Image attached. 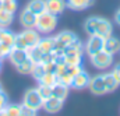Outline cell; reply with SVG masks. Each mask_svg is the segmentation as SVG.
Listing matches in <instances>:
<instances>
[{"mask_svg":"<svg viewBox=\"0 0 120 116\" xmlns=\"http://www.w3.org/2000/svg\"><path fill=\"white\" fill-rule=\"evenodd\" d=\"M45 73H46V70H45V64H43V63H34V67H32L31 74H32V77H34L36 81H39L41 77H42Z\"/></svg>","mask_w":120,"mask_h":116,"instance_id":"cell-24","label":"cell"},{"mask_svg":"<svg viewBox=\"0 0 120 116\" xmlns=\"http://www.w3.org/2000/svg\"><path fill=\"white\" fill-rule=\"evenodd\" d=\"M38 49L45 55V53H50L55 50V39L53 36H48V38H41L39 43L36 45Z\"/></svg>","mask_w":120,"mask_h":116,"instance_id":"cell-16","label":"cell"},{"mask_svg":"<svg viewBox=\"0 0 120 116\" xmlns=\"http://www.w3.org/2000/svg\"><path fill=\"white\" fill-rule=\"evenodd\" d=\"M0 116H7V115H6V112H4V111H1V112H0Z\"/></svg>","mask_w":120,"mask_h":116,"instance_id":"cell-36","label":"cell"},{"mask_svg":"<svg viewBox=\"0 0 120 116\" xmlns=\"http://www.w3.org/2000/svg\"><path fill=\"white\" fill-rule=\"evenodd\" d=\"M13 48H17V49H24V50H27V49H28V46H27L25 41L22 39V36H21L20 34H17V35H15V39H14V46H13Z\"/></svg>","mask_w":120,"mask_h":116,"instance_id":"cell-30","label":"cell"},{"mask_svg":"<svg viewBox=\"0 0 120 116\" xmlns=\"http://www.w3.org/2000/svg\"><path fill=\"white\" fill-rule=\"evenodd\" d=\"M96 23H98V17H90L85 24H84V29L88 35H95L96 32Z\"/></svg>","mask_w":120,"mask_h":116,"instance_id":"cell-26","label":"cell"},{"mask_svg":"<svg viewBox=\"0 0 120 116\" xmlns=\"http://www.w3.org/2000/svg\"><path fill=\"white\" fill-rule=\"evenodd\" d=\"M90 74L85 71V70H82V71H80L74 78H73V84H71V87L74 88V89H85V88L90 85Z\"/></svg>","mask_w":120,"mask_h":116,"instance_id":"cell-9","label":"cell"},{"mask_svg":"<svg viewBox=\"0 0 120 116\" xmlns=\"http://www.w3.org/2000/svg\"><path fill=\"white\" fill-rule=\"evenodd\" d=\"M1 4H3V8L8 13H15L17 11V0H1Z\"/></svg>","mask_w":120,"mask_h":116,"instance_id":"cell-29","label":"cell"},{"mask_svg":"<svg viewBox=\"0 0 120 116\" xmlns=\"http://www.w3.org/2000/svg\"><path fill=\"white\" fill-rule=\"evenodd\" d=\"M20 23L24 28H35L36 24V14H34L28 8H24L20 14Z\"/></svg>","mask_w":120,"mask_h":116,"instance_id":"cell-12","label":"cell"},{"mask_svg":"<svg viewBox=\"0 0 120 116\" xmlns=\"http://www.w3.org/2000/svg\"><path fill=\"white\" fill-rule=\"evenodd\" d=\"M14 39H15V34H13L11 31H8L7 28L1 29V32H0V43L13 48L14 46Z\"/></svg>","mask_w":120,"mask_h":116,"instance_id":"cell-20","label":"cell"},{"mask_svg":"<svg viewBox=\"0 0 120 116\" xmlns=\"http://www.w3.org/2000/svg\"><path fill=\"white\" fill-rule=\"evenodd\" d=\"M112 24L110 21H108L106 18H101L98 17V23H96V32L95 35H99V36H103V38H108L112 35Z\"/></svg>","mask_w":120,"mask_h":116,"instance_id":"cell-8","label":"cell"},{"mask_svg":"<svg viewBox=\"0 0 120 116\" xmlns=\"http://www.w3.org/2000/svg\"><path fill=\"white\" fill-rule=\"evenodd\" d=\"M103 76V83H105V88H106V92H113L116 91L119 87V81L115 78V76L112 73H106V74H102Z\"/></svg>","mask_w":120,"mask_h":116,"instance_id":"cell-18","label":"cell"},{"mask_svg":"<svg viewBox=\"0 0 120 116\" xmlns=\"http://www.w3.org/2000/svg\"><path fill=\"white\" fill-rule=\"evenodd\" d=\"M110 73H112V74L115 76V78H116V80L119 81V84H120V63H117V64H116V66L113 67V70H112Z\"/></svg>","mask_w":120,"mask_h":116,"instance_id":"cell-34","label":"cell"},{"mask_svg":"<svg viewBox=\"0 0 120 116\" xmlns=\"http://www.w3.org/2000/svg\"><path fill=\"white\" fill-rule=\"evenodd\" d=\"M7 58L10 59V62L17 67L18 64H21L25 59H28V53H27V50H24V49H17V48H13L11 49V52L8 53V56Z\"/></svg>","mask_w":120,"mask_h":116,"instance_id":"cell-14","label":"cell"},{"mask_svg":"<svg viewBox=\"0 0 120 116\" xmlns=\"http://www.w3.org/2000/svg\"><path fill=\"white\" fill-rule=\"evenodd\" d=\"M55 39V53L59 55V53H63V49L66 46H68L70 43H73L75 39H77V35L71 31H61L59 32L56 36H53Z\"/></svg>","mask_w":120,"mask_h":116,"instance_id":"cell-2","label":"cell"},{"mask_svg":"<svg viewBox=\"0 0 120 116\" xmlns=\"http://www.w3.org/2000/svg\"><path fill=\"white\" fill-rule=\"evenodd\" d=\"M1 111H3V106H0V112H1Z\"/></svg>","mask_w":120,"mask_h":116,"instance_id":"cell-38","label":"cell"},{"mask_svg":"<svg viewBox=\"0 0 120 116\" xmlns=\"http://www.w3.org/2000/svg\"><path fill=\"white\" fill-rule=\"evenodd\" d=\"M66 58V64H81L82 58L78 56H64Z\"/></svg>","mask_w":120,"mask_h":116,"instance_id":"cell-32","label":"cell"},{"mask_svg":"<svg viewBox=\"0 0 120 116\" xmlns=\"http://www.w3.org/2000/svg\"><path fill=\"white\" fill-rule=\"evenodd\" d=\"M46 11L55 15H59L66 8V0H45Z\"/></svg>","mask_w":120,"mask_h":116,"instance_id":"cell-11","label":"cell"},{"mask_svg":"<svg viewBox=\"0 0 120 116\" xmlns=\"http://www.w3.org/2000/svg\"><path fill=\"white\" fill-rule=\"evenodd\" d=\"M119 53H120V52H119Z\"/></svg>","mask_w":120,"mask_h":116,"instance_id":"cell-41","label":"cell"},{"mask_svg":"<svg viewBox=\"0 0 120 116\" xmlns=\"http://www.w3.org/2000/svg\"><path fill=\"white\" fill-rule=\"evenodd\" d=\"M3 111L6 112L7 116H20L21 115V105H17V104H7Z\"/></svg>","mask_w":120,"mask_h":116,"instance_id":"cell-25","label":"cell"},{"mask_svg":"<svg viewBox=\"0 0 120 116\" xmlns=\"http://www.w3.org/2000/svg\"><path fill=\"white\" fill-rule=\"evenodd\" d=\"M57 27V15L50 14L48 11H43L42 14L36 15V24L35 29L39 34H50Z\"/></svg>","mask_w":120,"mask_h":116,"instance_id":"cell-1","label":"cell"},{"mask_svg":"<svg viewBox=\"0 0 120 116\" xmlns=\"http://www.w3.org/2000/svg\"><path fill=\"white\" fill-rule=\"evenodd\" d=\"M7 104H8V98H7V95H6V92L1 89V91H0V106L4 108Z\"/></svg>","mask_w":120,"mask_h":116,"instance_id":"cell-33","label":"cell"},{"mask_svg":"<svg viewBox=\"0 0 120 116\" xmlns=\"http://www.w3.org/2000/svg\"><path fill=\"white\" fill-rule=\"evenodd\" d=\"M90 91L95 95H103L106 94V88H105V83H103V76L98 74L95 77H92L90 80Z\"/></svg>","mask_w":120,"mask_h":116,"instance_id":"cell-7","label":"cell"},{"mask_svg":"<svg viewBox=\"0 0 120 116\" xmlns=\"http://www.w3.org/2000/svg\"><path fill=\"white\" fill-rule=\"evenodd\" d=\"M22 105L27 106V108H30V109H32V111H35V112H38L42 108L43 99L41 98V95H39V92H38L36 88L27 89V92L24 94V98H22Z\"/></svg>","mask_w":120,"mask_h":116,"instance_id":"cell-3","label":"cell"},{"mask_svg":"<svg viewBox=\"0 0 120 116\" xmlns=\"http://www.w3.org/2000/svg\"><path fill=\"white\" fill-rule=\"evenodd\" d=\"M91 58V63L94 67L99 69V70H105V69H109L110 64L113 63V55L105 52V50H99L98 53L90 56Z\"/></svg>","mask_w":120,"mask_h":116,"instance_id":"cell-4","label":"cell"},{"mask_svg":"<svg viewBox=\"0 0 120 116\" xmlns=\"http://www.w3.org/2000/svg\"><path fill=\"white\" fill-rule=\"evenodd\" d=\"M20 35H21L22 39L25 41L28 49L36 46V45L39 43V41H41V34H39L35 28H25L22 32H20Z\"/></svg>","mask_w":120,"mask_h":116,"instance_id":"cell-6","label":"cell"},{"mask_svg":"<svg viewBox=\"0 0 120 116\" xmlns=\"http://www.w3.org/2000/svg\"><path fill=\"white\" fill-rule=\"evenodd\" d=\"M67 95H68V87L64 85V84H61L60 81H57L52 87V97H55V98H57V99L64 102L66 98H67Z\"/></svg>","mask_w":120,"mask_h":116,"instance_id":"cell-15","label":"cell"},{"mask_svg":"<svg viewBox=\"0 0 120 116\" xmlns=\"http://www.w3.org/2000/svg\"><path fill=\"white\" fill-rule=\"evenodd\" d=\"M13 18H14L13 17V13H8L4 8L0 10V27L1 28H7L8 25H11Z\"/></svg>","mask_w":120,"mask_h":116,"instance_id":"cell-22","label":"cell"},{"mask_svg":"<svg viewBox=\"0 0 120 116\" xmlns=\"http://www.w3.org/2000/svg\"><path fill=\"white\" fill-rule=\"evenodd\" d=\"M115 23H116L117 25H120V8L116 11V14H115Z\"/></svg>","mask_w":120,"mask_h":116,"instance_id":"cell-35","label":"cell"},{"mask_svg":"<svg viewBox=\"0 0 120 116\" xmlns=\"http://www.w3.org/2000/svg\"><path fill=\"white\" fill-rule=\"evenodd\" d=\"M73 78H74V77H71L70 74L64 73L61 77H59V81L61 83V84H64V85H67V87L70 88L71 87V84H73Z\"/></svg>","mask_w":120,"mask_h":116,"instance_id":"cell-31","label":"cell"},{"mask_svg":"<svg viewBox=\"0 0 120 116\" xmlns=\"http://www.w3.org/2000/svg\"><path fill=\"white\" fill-rule=\"evenodd\" d=\"M94 4V0H66V7L71 10H85Z\"/></svg>","mask_w":120,"mask_h":116,"instance_id":"cell-17","label":"cell"},{"mask_svg":"<svg viewBox=\"0 0 120 116\" xmlns=\"http://www.w3.org/2000/svg\"><path fill=\"white\" fill-rule=\"evenodd\" d=\"M36 89H38V92H39V95H41V98H42L43 101L52 97V87H49V85H43V84H39Z\"/></svg>","mask_w":120,"mask_h":116,"instance_id":"cell-28","label":"cell"},{"mask_svg":"<svg viewBox=\"0 0 120 116\" xmlns=\"http://www.w3.org/2000/svg\"><path fill=\"white\" fill-rule=\"evenodd\" d=\"M27 53H28V59L32 60V63H41L42 58H43V53L38 49V46H34L27 49Z\"/></svg>","mask_w":120,"mask_h":116,"instance_id":"cell-23","label":"cell"},{"mask_svg":"<svg viewBox=\"0 0 120 116\" xmlns=\"http://www.w3.org/2000/svg\"><path fill=\"white\" fill-rule=\"evenodd\" d=\"M25 8H28V10L32 11L34 14L39 15V14H42L43 11H46L45 0H31V1H28V4H27Z\"/></svg>","mask_w":120,"mask_h":116,"instance_id":"cell-19","label":"cell"},{"mask_svg":"<svg viewBox=\"0 0 120 116\" xmlns=\"http://www.w3.org/2000/svg\"><path fill=\"white\" fill-rule=\"evenodd\" d=\"M59 81V78H57V76H56V73H49V71H46L42 77H41V80L38 81L39 84H43V85H49V87H53L56 83Z\"/></svg>","mask_w":120,"mask_h":116,"instance_id":"cell-21","label":"cell"},{"mask_svg":"<svg viewBox=\"0 0 120 116\" xmlns=\"http://www.w3.org/2000/svg\"><path fill=\"white\" fill-rule=\"evenodd\" d=\"M103 41L105 38L103 36H99V35H90L85 46H84V52L88 53V56H92L95 53H98L99 50L103 49Z\"/></svg>","mask_w":120,"mask_h":116,"instance_id":"cell-5","label":"cell"},{"mask_svg":"<svg viewBox=\"0 0 120 116\" xmlns=\"http://www.w3.org/2000/svg\"><path fill=\"white\" fill-rule=\"evenodd\" d=\"M32 67H34L32 60H31V59H25V60H24L21 64H18L15 69H17V71H18V73H21V74H31Z\"/></svg>","mask_w":120,"mask_h":116,"instance_id":"cell-27","label":"cell"},{"mask_svg":"<svg viewBox=\"0 0 120 116\" xmlns=\"http://www.w3.org/2000/svg\"><path fill=\"white\" fill-rule=\"evenodd\" d=\"M20 116H28V115H24V113H21V115H20Z\"/></svg>","mask_w":120,"mask_h":116,"instance_id":"cell-39","label":"cell"},{"mask_svg":"<svg viewBox=\"0 0 120 116\" xmlns=\"http://www.w3.org/2000/svg\"><path fill=\"white\" fill-rule=\"evenodd\" d=\"M0 91H1V84H0Z\"/></svg>","mask_w":120,"mask_h":116,"instance_id":"cell-40","label":"cell"},{"mask_svg":"<svg viewBox=\"0 0 120 116\" xmlns=\"http://www.w3.org/2000/svg\"><path fill=\"white\" fill-rule=\"evenodd\" d=\"M102 50H105V52H108L110 55L119 53L120 52V41L117 38L112 36V35L108 36V38H105V41H103V49Z\"/></svg>","mask_w":120,"mask_h":116,"instance_id":"cell-13","label":"cell"},{"mask_svg":"<svg viewBox=\"0 0 120 116\" xmlns=\"http://www.w3.org/2000/svg\"><path fill=\"white\" fill-rule=\"evenodd\" d=\"M0 70H1V59H0Z\"/></svg>","mask_w":120,"mask_h":116,"instance_id":"cell-37","label":"cell"},{"mask_svg":"<svg viewBox=\"0 0 120 116\" xmlns=\"http://www.w3.org/2000/svg\"><path fill=\"white\" fill-rule=\"evenodd\" d=\"M42 108L48 113H57V112L61 111V108H63V101H60V99L55 98V97H50V98H48V99L43 101Z\"/></svg>","mask_w":120,"mask_h":116,"instance_id":"cell-10","label":"cell"}]
</instances>
